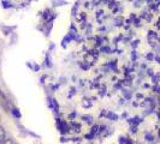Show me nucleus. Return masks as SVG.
I'll list each match as a JSON object with an SVG mask.
<instances>
[{"instance_id": "7ed1b4c3", "label": "nucleus", "mask_w": 160, "mask_h": 144, "mask_svg": "<svg viewBox=\"0 0 160 144\" xmlns=\"http://www.w3.org/2000/svg\"><path fill=\"white\" fill-rule=\"evenodd\" d=\"M12 113H13L16 117H18V118L20 117V113L18 112V111H17V109H12Z\"/></svg>"}, {"instance_id": "39448f33", "label": "nucleus", "mask_w": 160, "mask_h": 144, "mask_svg": "<svg viewBox=\"0 0 160 144\" xmlns=\"http://www.w3.org/2000/svg\"><path fill=\"white\" fill-rule=\"evenodd\" d=\"M4 144H12V142H11V141H9V139H6V142H5Z\"/></svg>"}, {"instance_id": "20e7f679", "label": "nucleus", "mask_w": 160, "mask_h": 144, "mask_svg": "<svg viewBox=\"0 0 160 144\" xmlns=\"http://www.w3.org/2000/svg\"><path fill=\"white\" fill-rule=\"evenodd\" d=\"M98 128H99V126H96V125H95V126L93 127V132H98Z\"/></svg>"}, {"instance_id": "423d86ee", "label": "nucleus", "mask_w": 160, "mask_h": 144, "mask_svg": "<svg viewBox=\"0 0 160 144\" xmlns=\"http://www.w3.org/2000/svg\"><path fill=\"white\" fill-rule=\"evenodd\" d=\"M148 59H153V55H152V54H148Z\"/></svg>"}, {"instance_id": "f03ea898", "label": "nucleus", "mask_w": 160, "mask_h": 144, "mask_svg": "<svg viewBox=\"0 0 160 144\" xmlns=\"http://www.w3.org/2000/svg\"><path fill=\"white\" fill-rule=\"evenodd\" d=\"M58 126H59L61 132H67V125L65 123H61L60 120H58Z\"/></svg>"}, {"instance_id": "0eeeda50", "label": "nucleus", "mask_w": 160, "mask_h": 144, "mask_svg": "<svg viewBox=\"0 0 160 144\" xmlns=\"http://www.w3.org/2000/svg\"><path fill=\"white\" fill-rule=\"evenodd\" d=\"M159 137H160V131H159Z\"/></svg>"}, {"instance_id": "f257e3e1", "label": "nucleus", "mask_w": 160, "mask_h": 144, "mask_svg": "<svg viewBox=\"0 0 160 144\" xmlns=\"http://www.w3.org/2000/svg\"><path fill=\"white\" fill-rule=\"evenodd\" d=\"M5 142H6V133L2 126H0V144H4Z\"/></svg>"}]
</instances>
